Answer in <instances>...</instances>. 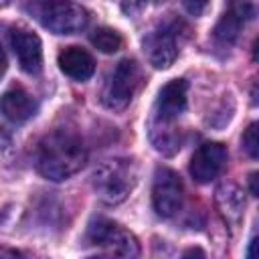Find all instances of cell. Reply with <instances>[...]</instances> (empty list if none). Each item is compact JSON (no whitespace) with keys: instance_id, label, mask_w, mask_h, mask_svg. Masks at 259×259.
<instances>
[{"instance_id":"obj_3","label":"cell","mask_w":259,"mask_h":259,"mask_svg":"<svg viewBox=\"0 0 259 259\" xmlns=\"http://www.w3.org/2000/svg\"><path fill=\"white\" fill-rule=\"evenodd\" d=\"M87 239L93 245L103 247L111 259H140V243L138 239L125 231L121 225L97 217L87 227Z\"/></svg>"},{"instance_id":"obj_5","label":"cell","mask_w":259,"mask_h":259,"mask_svg":"<svg viewBox=\"0 0 259 259\" xmlns=\"http://www.w3.org/2000/svg\"><path fill=\"white\" fill-rule=\"evenodd\" d=\"M142 79L140 65L134 59H121L115 69L109 73L103 91H101V103L111 111H121L130 105L134 99V93L138 91Z\"/></svg>"},{"instance_id":"obj_13","label":"cell","mask_w":259,"mask_h":259,"mask_svg":"<svg viewBox=\"0 0 259 259\" xmlns=\"http://www.w3.org/2000/svg\"><path fill=\"white\" fill-rule=\"evenodd\" d=\"M57 61L59 69L75 81H87L95 73V59L81 47H65Z\"/></svg>"},{"instance_id":"obj_6","label":"cell","mask_w":259,"mask_h":259,"mask_svg":"<svg viewBox=\"0 0 259 259\" xmlns=\"http://www.w3.org/2000/svg\"><path fill=\"white\" fill-rule=\"evenodd\" d=\"M180 28H184V24L176 18H170V20L160 22L154 30H150L146 34L144 53H146L150 65H154L156 69H166L176 61Z\"/></svg>"},{"instance_id":"obj_18","label":"cell","mask_w":259,"mask_h":259,"mask_svg":"<svg viewBox=\"0 0 259 259\" xmlns=\"http://www.w3.org/2000/svg\"><path fill=\"white\" fill-rule=\"evenodd\" d=\"M257 176H259L257 172H251V174H249V188H251V194H253V196L259 194V190H257Z\"/></svg>"},{"instance_id":"obj_8","label":"cell","mask_w":259,"mask_h":259,"mask_svg":"<svg viewBox=\"0 0 259 259\" xmlns=\"http://www.w3.org/2000/svg\"><path fill=\"white\" fill-rule=\"evenodd\" d=\"M227 158H229V152H227V146L221 144V142H206L202 146H198V150L192 154L190 158V176L200 182V184H206L210 180H214L225 164H227Z\"/></svg>"},{"instance_id":"obj_1","label":"cell","mask_w":259,"mask_h":259,"mask_svg":"<svg viewBox=\"0 0 259 259\" xmlns=\"http://www.w3.org/2000/svg\"><path fill=\"white\" fill-rule=\"evenodd\" d=\"M87 162L83 140L71 132L57 130L47 134L36 148V170L55 182L77 174Z\"/></svg>"},{"instance_id":"obj_22","label":"cell","mask_w":259,"mask_h":259,"mask_svg":"<svg viewBox=\"0 0 259 259\" xmlns=\"http://www.w3.org/2000/svg\"><path fill=\"white\" fill-rule=\"evenodd\" d=\"M247 257H249V259H257V239H253V241H251L249 251H247Z\"/></svg>"},{"instance_id":"obj_11","label":"cell","mask_w":259,"mask_h":259,"mask_svg":"<svg viewBox=\"0 0 259 259\" xmlns=\"http://www.w3.org/2000/svg\"><path fill=\"white\" fill-rule=\"evenodd\" d=\"M255 14V6L249 4V2H237V4H231V8L221 16V20L217 22L214 26V38L223 45H231L237 40L239 36V30L243 26L245 20L253 18Z\"/></svg>"},{"instance_id":"obj_19","label":"cell","mask_w":259,"mask_h":259,"mask_svg":"<svg viewBox=\"0 0 259 259\" xmlns=\"http://www.w3.org/2000/svg\"><path fill=\"white\" fill-rule=\"evenodd\" d=\"M0 259H24L18 251H12V249H8V251H2L0 253Z\"/></svg>"},{"instance_id":"obj_23","label":"cell","mask_w":259,"mask_h":259,"mask_svg":"<svg viewBox=\"0 0 259 259\" xmlns=\"http://www.w3.org/2000/svg\"><path fill=\"white\" fill-rule=\"evenodd\" d=\"M89 259H101V257H89Z\"/></svg>"},{"instance_id":"obj_20","label":"cell","mask_w":259,"mask_h":259,"mask_svg":"<svg viewBox=\"0 0 259 259\" xmlns=\"http://www.w3.org/2000/svg\"><path fill=\"white\" fill-rule=\"evenodd\" d=\"M184 8H186V10H190L192 14H198L200 10H204V8H206V4H190V2H186V4H184Z\"/></svg>"},{"instance_id":"obj_15","label":"cell","mask_w":259,"mask_h":259,"mask_svg":"<svg viewBox=\"0 0 259 259\" xmlns=\"http://www.w3.org/2000/svg\"><path fill=\"white\" fill-rule=\"evenodd\" d=\"M89 38H91V45H93L97 51H101V53H117V51L121 49V45H123L121 34H119L117 30L109 28V26H99V28H95Z\"/></svg>"},{"instance_id":"obj_2","label":"cell","mask_w":259,"mask_h":259,"mask_svg":"<svg viewBox=\"0 0 259 259\" xmlns=\"http://www.w3.org/2000/svg\"><path fill=\"white\" fill-rule=\"evenodd\" d=\"M93 190L105 204H119L136 186V166L127 158L101 162L93 172Z\"/></svg>"},{"instance_id":"obj_10","label":"cell","mask_w":259,"mask_h":259,"mask_svg":"<svg viewBox=\"0 0 259 259\" xmlns=\"http://www.w3.org/2000/svg\"><path fill=\"white\" fill-rule=\"evenodd\" d=\"M10 47L18 59V65L24 73L36 75L42 69V45L40 38L26 28H12Z\"/></svg>"},{"instance_id":"obj_7","label":"cell","mask_w":259,"mask_h":259,"mask_svg":"<svg viewBox=\"0 0 259 259\" xmlns=\"http://www.w3.org/2000/svg\"><path fill=\"white\" fill-rule=\"evenodd\" d=\"M184 200V184L180 180V176L170 170V168H160L154 176V184H152V204L154 210L168 219L174 217Z\"/></svg>"},{"instance_id":"obj_16","label":"cell","mask_w":259,"mask_h":259,"mask_svg":"<svg viewBox=\"0 0 259 259\" xmlns=\"http://www.w3.org/2000/svg\"><path fill=\"white\" fill-rule=\"evenodd\" d=\"M243 148H245V152L255 160L257 156H259V140H257V123L253 121L247 130H245V134H243Z\"/></svg>"},{"instance_id":"obj_9","label":"cell","mask_w":259,"mask_h":259,"mask_svg":"<svg viewBox=\"0 0 259 259\" xmlns=\"http://www.w3.org/2000/svg\"><path fill=\"white\" fill-rule=\"evenodd\" d=\"M186 91L188 85L184 79H172L160 89L154 107V125L166 127L178 119V115L186 109Z\"/></svg>"},{"instance_id":"obj_12","label":"cell","mask_w":259,"mask_h":259,"mask_svg":"<svg viewBox=\"0 0 259 259\" xmlns=\"http://www.w3.org/2000/svg\"><path fill=\"white\" fill-rule=\"evenodd\" d=\"M0 111L12 123H22L36 113V101L22 87H12L0 97Z\"/></svg>"},{"instance_id":"obj_21","label":"cell","mask_w":259,"mask_h":259,"mask_svg":"<svg viewBox=\"0 0 259 259\" xmlns=\"http://www.w3.org/2000/svg\"><path fill=\"white\" fill-rule=\"evenodd\" d=\"M6 67H8L6 55H4V49H2V45H0V79H2V75L6 73Z\"/></svg>"},{"instance_id":"obj_4","label":"cell","mask_w":259,"mask_h":259,"mask_svg":"<svg viewBox=\"0 0 259 259\" xmlns=\"http://www.w3.org/2000/svg\"><path fill=\"white\" fill-rule=\"evenodd\" d=\"M36 20L55 34H75L87 26V10L75 2H36L30 6Z\"/></svg>"},{"instance_id":"obj_14","label":"cell","mask_w":259,"mask_h":259,"mask_svg":"<svg viewBox=\"0 0 259 259\" xmlns=\"http://www.w3.org/2000/svg\"><path fill=\"white\" fill-rule=\"evenodd\" d=\"M214 202H217V208L219 212L223 214V219L235 227L239 225L241 217H243V210H245V198H243V190L237 186V184H223L217 188L214 192Z\"/></svg>"},{"instance_id":"obj_17","label":"cell","mask_w":259,"mask_h":259,"mask_svg":"<svg viewBox=\"0 0 259 259\" xmlns=\"http://www.w3.org/2000/svg\"><path fill=\"white\" fill-rule=\"evenodd\" d=\"M182 259H206V255H204V251L200 247H190V249L184 251Z\"/></svg>"}]
</instances>
